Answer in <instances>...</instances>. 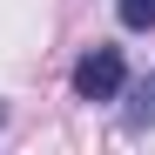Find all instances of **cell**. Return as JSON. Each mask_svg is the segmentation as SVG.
I'll use <instances>...</instances> for the list:
<instances>
[{
  "instance_id": "1",
  "label": "cell",
  "mask_w": 155,
  "mask_h": 155,
  "mask_svg": "<svg viewBox=\"0 0 155 155\" xmlns=\"http://www.w3.org/2000/svg\"><path fill=\"white\" fill-rule=\"evenodd\" d=\"M121 88H128L121 47H88L74 61V101H121Z\"/></svg>"
},
{
  "instance_id": "2",
  "label": "cell",
  "mask_w": 155,
  "mask_h": 155,
  "mask_svg": "<svg viewBox=\"0 0 155 155\" xmlns=\"http://www.w3.org/2000/svg\"><path fill=\"white\" fill-rule=\"evenodd\" d=\"M115 14H121V27H135V34L155 27V0H115Z\"/></svg>"
},
{
  "instance_id": "3",
  "label": "cell",
  "mask_w": 155,
  "mask_h": 155,
  "mask_svg": "<svg viewBox=\"0 0 155 155\" xmlns=\"http://www.w3.org/2000/svg\"><path fill=\"white\" fill-rule=\"evenodd\" d=\"M128 128H155V74L135 88V108H128Z\"/></svg>"
},
{
  "instance_id": "4",
  "label": "cell",
  "mask_w": 155,
  "mask_h": 155,
  "mask_svg": "<svg viewBox=\"0 0 155 155\" xmlns=\"http://www.w3.org/2000/svg\"><path fill=\"white\" fill-rule=\"evenodd\" d=\"M0 121H7V101H0Z\"/></svg>"
}]
</instances>
